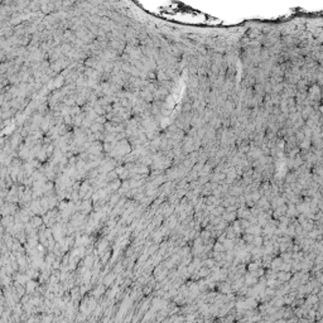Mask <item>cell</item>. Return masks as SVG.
<instances>
[{
    "label": "cell",
    "mask_w": 323,
    "mask_h": 323,
    "mask_svg": "<svg viewBox=\"0 0 323 323\" xmlns=\"http://www.w3.org/2000/svg\"><path fill=\"white\" fill-rule=\"evenodd\" d=\"M316 302H317V298L316 297H311L307 300V304H308V306H311V304H314Z\"/></svg>",
    "instance_id": "obj_1"
}]
</instances>
